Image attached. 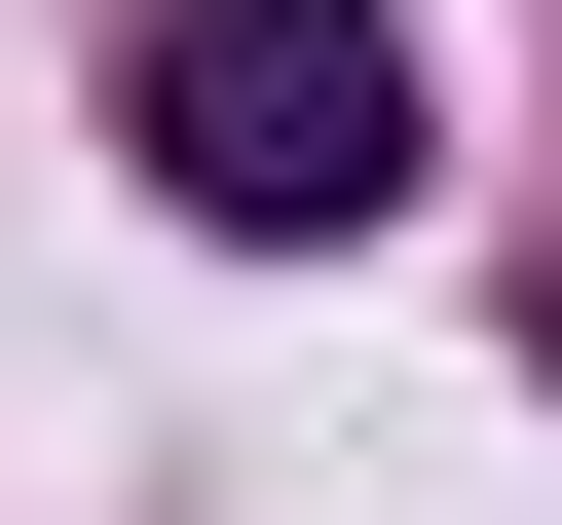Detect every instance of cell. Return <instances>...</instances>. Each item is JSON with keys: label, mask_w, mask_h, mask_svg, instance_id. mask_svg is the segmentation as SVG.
<instances>
[{"label": "cell", "mask_w": 562, "mask_h": 525, "mask_svg": "<svg viewBox=\"0 0 562 525\" xmlns=\"http://www.w3.org/2000/svg\"><path fill=\"white\" fill-rule=\"evenodd\" d=\"M113 150L225 225V262H338V225H413V0H150L113 38Z\"/></svg>", "instance_id": "6da1fadb"}]
</instances>
